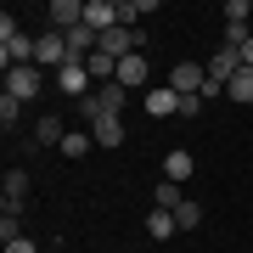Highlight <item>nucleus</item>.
<instances>
[{
  "mask_svg": "<svg viewBox=\"0 0 253 253\" xmlns=\"http://www.w3.org/2000/svg\"><path fill=\"white\" fill-rule=\"evenodd\" d=\"M56 90L73 96V101H84V96L96 90V79H90V68H84V62H68L62 73H56Z\"/></svg>",
  "mask_w": 253,
  "mask_h": 253,
  "instance_id": "nucleus-6",
  "label": "nucleus"
},
{
  "mask_svg": "<svg viewBox=\"0 0 253 253\" xmlns=\"http://www.w3.org/2000/svg\"><path fill=\"white\" fill-rule=\"evenodd\" d=\"M169 90L174 96H203L208 90V62H174L169 68Z\"/></svg>",
  "mask_w": 253,
  "mask_h": 253,
  "instance_id": "nucleus-4",
  "label": "nucleus"
},
{
  "mask_svg": "<svg viewBox=\"0 0 253 253\" xmlns=\"http://www.w3.org/2000/svg\"><path fill=\"white\" fill-rule=\"evenodd\" d=\"M28 203V169H6V214H23Z\"/></svg>",
  "mask_w": 253,
  "mask_h": 253,
  "instance_id": "nucleus-11",
  "label": "nucleus"
},
{
  "mask_svg": "<svg viewBox=\"0 0 253 253\" xmlns=\"http://www.w3.org/2000/svg\"><path fill=\"white\" fill-rule=\"evenodd\" d=\"M17 118H23V101L17 96H0V129H11Z\"/></svg>",
  "mask_w": 253,
  "mask_h": 253,
  "instance_id": "nucleus-22",
  "label": "nucleus"
},
{
  "mask_svg": "<svg viewBox=\"0 0 253 253\" xmlns=\"http://www.w3.org/2000/svg\"><path fill=\"white\" fill-rule=\"evenodd\" d=\"M174 231H180V225H174V214H163V208H152V214H146V236H152V242H169Z\"/></svg>",
  "mask_w": 253,
  "mask_h": 253,
  "instance_id": "nucleus-18",
  "label": "nucleus"
},
{
  "mask_svg": "<svg viewBox=\"0 0 253 253\" xmlns=\"http://www.w3.org/2000/svg\"><path fill=\"white\" fill-rule=\"evenodd\" d=\"M84 23H90L96 34L118 28V0H84Z\"/></svg>",
  "mask_w": 253,
  "mask_h": 253,
  "instance_id": "nucleus-8",
  "label": "nucleus"
},
{
  "mask_svg": "<svg viewBox=\"0 0 253 253\" xmlns=\"http://www.w3.org/2000/svg\"><path fill=\"white\" fill-rule=\"evenodd\" d=\"M56 152H62L68 163H79V158H90V152H96V141H90V129H68Z\"/></svg>",
  "mask_w": 253,
  "mask_h": 253,
  "instance_id": "nucleus-12",
  "label": "nucleus"
},
{
  "mask_svg": "<svg viewBox=\"0 0 253 253\" xmlns=\"http://www.w3.org/2000/svg\"><path fill=\"white\" fill-rule=\"evenodd\" d=\"M62 135H68V129H62V118H56V113H45V118L34 124V141H40V146H62Z\"/></svg>",
  "mask_w": 253,
  "mask_h": 253,
  "instance_id": "nucleus-16",
  "label": "nucleus"
},
{
  "mask_svg": "<svg viewBox=\"0 0 253 253\" xmlns=\"http://www.w3.org/2000/svg\"><path fill=\"white\" fill-rule=\"evenodd\" d=\"M174 225H180V231H197V225H203V203H191V197H186L180 208H174Z\"/></svg>",
  "mask_w": 253,
  "mask_h": 253,
  "instance_id": "nucleus-21",
  "label": "nucleus"
},
{
  "mask_svg": "<svg viewBox=\"0 0 253 253\" xmlns=\"http://www.w3.org/2000/svg\"><path fill=\"white\" fill-rule=\"evenodd\" d=\"M236 68H242V51H231V45H219L214 56H208V79H214V84H231Z\"/></svg>",
  "mask_w": 253,
  "mask_h": 253,
  "instance_id": "nucleus-9",
  "label": "nucleus"
},
{
  "mask_svg": "<svg viewBox=\"0 0 253 253\" xmlns=\"http://www.w3.org/2000/svg\"><path fill=\"white\" fill-rule=\"evenodd\" d=\"M242 68H253V40H248V45H242Z\"/></svg>",
  "mask_w": 253,
  "mask_h": 253,
  "instance_id": "nucleus-24",
  "label": "nucleus"
},
{
  "mask_svg": "<svg viewBox=\"0 0 253 253\" xmlns=\"http://www.w3.org/2000/svg\"><path fill=\"white\" fill-rule=\"evenodd\" d=\"M118 84H124V90H141L146 84V51H135V56L118 62Z\"/></svg>",
  "mask_w": 253,
  "mask_h": 253,
  "instance_id": "nucleus-13",
  "label": "nucleus"
},
{
  "mask_svg": "<svg viewBox=\"0 0 253 253\" xmlns=\"http://www.w3.org/2000/svg\"><path fill=\"white\" fill-rule=\"evenodd\" d=\"M180 203H186V197H180V186H174V180H158V186H152V208H163V214H174Z\"/></svg>",
  "mask_w": 253,
  "mask_h": 253,
  "instance_id": "nucleus-19",
  "label": "nucleus"
},
{
  "mask_svg": "<svg viewBox=\"0 0 253 253\" xmlns=\"http://www.w3.org/2000/svg\"><path fill=\"white\" fill-rule=\"evenodd\" d=\"M68 62H73V56H68V40L56 34V28H45V34H34V68H56V73H62Z\"/></svg>",
  "mask_w": 253,
  "mask_h": 253,
  "instance_id": "nucleus-3",
  "label": "nucleus"
},
{
  "mask_svg": "<svg viewBox=\"0 0 253 253\" xmlns=\"http://www.w3.org/2000/svg\"><path fill=\"white\" fill-rule=\"evenodd\" d=\"M6 253H40V248L28 242V236H17V242H6Z\"/></svg>",
  "mask_w": 253,
  "mask_h": 253,
  "instance_id": "nucleus-23",
  "label": "nucleus"
},
{
  "mask_svg": "<svg viewBox=\"0 0 253 253\" xmlns=\"http://www.w3.org/2000/svg\"><path fill=\"white\" fill-rule=\"evenodd\" d=\"M40 90H45V68H6V96H17V101H34Z\"/></svg>",
  "mask_w": 253,
  "mask_h": 253,
  "instance_id": "nucleus-5",
  "label": "nucleus"
},
{
  "mask_svg": "<svg viewBox=\"0 0 253 253\" xmlns=\"http://www.w3.org/2000/svg\"><path fill=\"white\" fill-rule=\"evenodd\" d=\"M0 62L6 68H28L34 62V40L17 28V17H0Z\"/></svg>",
  "mask_w": 253,
  "mask_h": 253,
  "instance_id": "nucleus-1",
  "label": "nucleus"
},
{
  "mask_svg": "<svg viewBox=\"0 0 253 253\" xmlns=\"http://www.w3.org/2000/svg\"><path fill=\"white\" fill-rule=\"evenodd\" d=\"M163 180L186 186V180H191V152H169V158H163Z\"/></svg>",
  "mask_w": 253,
  "mask_h": 253,
  "instance_id": "nucleus-17",
  "label": "nucleus"
},
{
  "mask_svg": "<svg viewBox=\"0 0 253 253\" xmlns=\"http://www.w3.org/2000/svg\"><path fill=\"white\" fill-rule=\"evenodd\" d=\"M253 40V0H225V45L242 51Z\"/></svg>",
  "mask_w": 253,
  "mask_h": 253,
  "instance_id": "nucleus-2",
  "label": "nucleus"
},
{
  "mask_svg": "<svg viewBox=\"0 0 253 253\" xmlns=\"http://www.w3.org/2000/svg\"><path fill=\"white\" fill-rule=\"evenodd\" d=\"M90 141L101 146V152L124 146V118H96V124H90Z\"/></svg>",
  "mask_w": 253,
  "mask_h": 253,
  "instance_id": "nucleus-10",
  "label": "nucleus"
},
{
  "mask_svg": "<svg viewBox=\"0 0 253 253\" xmlns=\"http://www.w3.org/2000/svg\"><path fill=\"white\" fill-rule=\"evenodd\" d=\"M225 96L236 101V107H253V68H236V73H231V84H225Z\"/></svg>",
  "mask_w": 253,
  "mask_h": 253,
  "instance_id": "nucleus-15",
  "label": "nucleus"
},
{
  "mask_svg": "<svg viewBox=\"0 0 253 253\" xmlns=\"http://www.w3.org/2000/svg\"><path fill=\"white\" fill-rule=\"evenodd\" d=\"M141 17H152V0H118V23L124 28H135Z\"/></svg>",
  "mask_w": 253,
  "mask_h": 253,
  "instance_id": "nucleus-20",
  "label": "nucleus"
},
{
  "mask_svg": "<svg viewBox=\"0 0 253 253\" xmlns=\"http://www.w3.org/2000/svg\"><path fill=\"white\" fill-rule=\"evenodd\" d=\"M146 113H152V118H169V113H180V96H174L169 84H158V90H146Z\"/></svg>",
  "mask_w": 253,
  "mask_h": 253,
  "instance_id": "nucleus-14",
  "label": "nucleus"
},
{
  "mask_svg": "<svg viewBox=\"0 0 253 253\" xmlns=\"http://www.w3.org/2000/svg\"><path fill=\"white\" fill-rule=\"evenodd\" d=\"M84 23V0H51V28L56 34H73Z\"/></svg>",
  "mask_w": 253,
  "mask_h": 253,
  "instance_id": "nucleus-7",
  "label": "nucleus"
}]
</instances>
